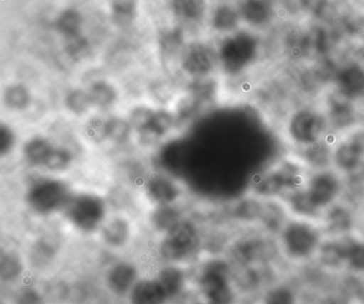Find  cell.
I'll use <instances>...</instances> for the list:
<instances>
[{
    "instance_id": "obj_2",
    "label": "cell",
    "mask_w": 364,
    "mask_h": 304,
    "mask_svg": "<svg viewBox=\"0 0 364 304\" xmlns=\"http://www.w3.org/2000/svg\"><path fill=\"white\" fill-rule=\"evenodd\" d=\"M310 170L296 155L283 157L255 176L251 195L263 200L282 199L289 191L304 186Z\"/></svg>"
},
{
    "instance_id": "obj_32",
    "label": "cell",
    "mask_w": 364,
    "mask_h": 304,
    "mask_svg": "<svg viewBox=\"0 0 364 304\" xmlns=\"http://www.w3.org/2000/svg\"><path fill=\"white\" fill-rule=\"evenodd\" d=\"M172 8L178 18L187 22H198L203 18L205 0H172Z\"/></svg>"
},
{
    "instance_id": "obj_29",
    "label": "cell",
    "mask_w": 364,
    "mask_h": 304,
    "mask_svg": "<svg viewBox=\"0 0 364 304\" xmlns=\"http://www.w3.org/2000/svg\"><path fill=\"white\" fill-rule=\"evenodd\" d=\"M157 281L165 289L168 298L178 297L185 286V274L176 266H167L159 272Z\"/></svg>"
},
{
    "instance_id": "obj_30",
    "label": "cell",
    "mask_w": 364,
    "mask_h": 304,
    "mask_svg": "<svg viewBox=\"0 0 364 304\" xmlns=\"http://www.w3.org/2000/svg\"><path fill=\"white\" fill-rule=\"evenodd\" d=\"M134 135L135 131L127 118L110 116L107 119V138L110 143L124 146L131 141Z\"/></svg>"
},
{
    "instance_id": "obj_39",
    "label": "cell",
    "mask_w": 364,
    "mask_h": 304,
    "mask_svg": "<svg viewBox=\"0 0 364 304\" xmlns=\"http://www.w3.org/2000/svg\"><path fill=\"white\" fill-rule=\"evenodd\" d=\"M24 266L22 259L16 253L9 251L4 253L0 265V274L6 281H14L22 274Z\"/></svg>"
},
{
    "instance_id": "obj_9",
    "label": "cell",
    "mask_w": 364,
    "mask_h": 304,
    "mask_svg": "<svg viewBox=\"0 0 364 304\" xmlns=\"http://www.w3.org/2000/svg\"><path fill=\"white\" fill-rule=\"evenodd\" d=\"M200 288L208 304H233L235 300L230 281V268L225 261L206 264L200 278Z\"/></svg>"
},
{
    "instance_id": "obj_34",
    "label": "cell",
    "mask_w": 364,
    "mask_h": 304,
    "mask_svg": "<svg viewBox=\"0 0 364 304\" xmlns=\"http://www.w3.org/2000/svg\"><path fill=\"white\" fill-rule=\"evenodd\" d=\"M82 18L75 10H67L59 16L56 28L67 39L78 37L82 31Z\"/></svg>"
},
{
    "instance_id": "obj_19",
    "label": "cell",
    "mask_w": 364,
    "mask_h": 304,
    "mask_svg": "<svg viewBox=\"0 0 364 304\" xmlns=\"http://www.w3.org/2000/svg\"><path fill=\"white\" fill-rule=\"evenodd\" d=\"M55 146L56 144L46 136H31L27 138L21 148L23 161L33 169H42Z\"/></svg>"
},
{
    "instance_id": "obj_14",
    "label": "cell",
    "mask_w": 364,
    "mask_h": 304,
    "mask_svg": "<svg viewBox=\"0 0 364 304\" xmlns=\"http://www.w3.org/2000/svg\"><path fill=\"white\" fill-rule=\"evenodd\" d=\"M217 63V54L208 45L200 43L188 46L183 53L181 60L183 71L195 80L208 77L214 71Z\"/></svg>"
},
{
    "instance_id": "obj_15",
    "label": "cell",
    "mask_w": 364,
    "mask_h": 304,
    "mask_svg": "<svg viewBox=\"0 0 364 304\" xmlns=\"http://www.w3.org/2000/svg\"><path fill=\"white\" fill-rule=\"evenodd\" d=\"M336 92L349 101L357 102L364 97V65L347 63L334 74Z\"/></svg>"
},
{
    "instance_id": "obj_21",
    "label": "cell",
    "mask_w": 364,
    "mask_h": 304,
    "mask_svg": "<svg viewBox=\"0 0 364 304\" xmlns=\"http://www.w3.org/2000/svg\"><path fill=\"white\" fill-rule=\"evenodd\" d=\"M169 299L159 281L144 278L137 281L129 291L131 304H165Z\"/></svg>"
},
{
    "instance_id": "obj_8",
    "label": "cell",
    "mask_w": 364,
    "mask_h": 304,
    "mask_svg": "<svg viewBox=\"0 0 364 304\" xmlns=\"http://www.w3.org/2000/svg\"><path fill=\"white\" fill-rule=\"evenodd\" d=\"M199 244V231L195 223L182 219L164 234L159 253L166 261L176 263L191 257L197 251Z\"/></svg>"
},
{
    "instance_id": "obj_33",
    "label": "cell",
    "mask_w": 364,
    "mask_h": 304,
    "mask_svg": "<svg viewBox=\"0 0 364 304\" xmlns=\"http://www.w3.org/2000/svg\"><path fill=\"white\" fill-rule=\"evenodd\" d=\"M85 139L93 146H101L108 142L107 119L102 116H92L86 121L84 125Z\"/></svg>"
},
{
    "instance_id": "obj_44",
    "label": "cell",
    "mask_w": 364,
    "mask_h": 304,
    "mask_svg": "<svg viewBox=\"0 0 364 304\" xmlns=\"http://www.w3.org/2000/svg\"><path fill=\"white\" fill-rule=\"evenodd\" d=\"M344 136H346L350 141H353V143L357 146V148L361 151L362 154L364 155V124L361 123V124L357 125V126L353 127L350 131H347L346 134H344Z\"/></svg>"
},
{
    "instance_id": "obj_36",
    "label": "cell",
    "mask_w": 364,
    "mask_h": 304,
    "mask_svg": "<svg viewBox=\"0 0 364 304\" xmlns=\"http://www.w3.org/2000/svg\"><path fill=\"white\" fill-rule=\"evenodd\" d=\"M262 304H298L297 295L289 285H272L265 291Z\"/></svg>"
},
{
    "instance_id": "obj_45",
    "label": "cell",
    "mask_w": 364,
    "mask_h": 304,
    "mask_svg": "<svg viewBox=\"0 0 364 304\" xmlns=\"http://www.w3.org/2000/svg\"><path fill=\"white\" fill-rule=\"evenodd\" d=\"M18 304H44V301L35 289H26L18 295Z\"/></svg>"
},
{
    "instance_id": "obj_5",
    "label": "cell",
    "mask_w": 364,
    "mask_h": 304,
    "mask_svg": "<svg viewBox=\"0 0 364 304\" xmlns=\"http://www.w3.org/2000/svg\"><path fill=\"white\" fill-rule=\"evenodd\" d=\"M302 190L309 203L321 216L327 208L342 200L345 178L333 168L310 171Z\"/></svg>"
},
{
    "instance_id": "obj_25",
    "label": "cell",
    "mask_w": 364,
    "mask_h": 304,
    "mask_svg": "<svg viewBox=\"0 0 364 304\" xmlns=\"http://www.w3.org/2000/svg\"><path fill=\"white\" fill-rule=\"evenodd\" d=\"M88 92L95 109H110L118 101V91L106 80H97L93 82L88 89Z\"/></svg>"
},
{
    "instance_id": "obj_22",
    "label": "cell",
    "mask_w": 364,
    "mask_h": 304,
    "mask_svg": "<svg viewBox=\"0 0 364 304\" xmlns=\"http://www.w3.org/2000/svg\"><path fill=\"white\" fill-rule=\"evenodd\" d=\"M102 238L110 248H123L131 238V224L123 217H114L102 225Z\"/></svg>"
},
{
    "instance_id": "obj_38",
    "label": "cell",
    "mask_w": 364,
    "mask_h": 304,
    "mask_svg": "<svg viewBox=\"0 0 364 304\" xmlns=\"http://www.w3.org/2000/svg\"><path fill=\"white\" fill-rule=\"evenodd\" d=\"M183 36L178 29H172V31H166L161 37L159 45H161V52L164 57L168 59H173L178 56L183 48Z\"/></svg>"
},
{
    "instance_id": "obj_27",
    "label": "cell",
    "mask_w": 364,
    "mask_h": 304,
    "mask_svg": "<svg viewBox=\"0 0 364 304\" xmlns=\"http://www.w3.org/2000/svg\"><path fill=\"white\" fill-rule=\"evenodd\" d=\"M31 91L22 84L10 85L4 92V103L8 109L14 112H26L31 105Z\"/></svg>"
},
{
    "instance_id": "obj_13",
    "label": "cell",
    "mask_w": 364,
    "mask_h": 304,
    "mask_svg": "<svg viewBox=\"0 0 364 304\" xmlns=\"http://www.w3.org/2000/svg\"><path fill=\"white\" fill-rule=\"evenodd\" d=\"M331 163L334 170L347 178L363 169L364 155L346 136H338L334 138Z\"/></svg>"
},
{
    "instance_id": "obj_42",
    "label": "cell",
    "mask_w": 364,
    "mask_h": 304,
    "mask_svg": "<svg viewBox=\"0 0 364 304\" xmlns=\"http://www.w3.org/2000/svg\"><path fill=\"white\" fill-rule=\"evenodd\" d=\"M68 54L74 58H80V57L84 56L88 50V43L84 38L78 37L71 38L68 39Z\"/></svg>"
},
{
    "instance_id": "obj_3",
    "label": "cell",
    "mask_w": 364,
    "mask_h": 304,
    "mask_svg": "<svg viewBox=\"0 0 364 304\" xmlns=\"http://www.w3.org/2000/svg\"><path fill=\"white\" fill-rule=\"evenodd\" d=\"M282 134L293 150H301L333 137L323 110L311 106L296 108L287 114Z\"/></svg>"
},
{
    "instance_id": "obj_26",
    "label": "cell",
    "mask_w": 364,
    "mask_h": 304,
    "mask_svg": "<svg viewBox=\"0 0 364 304\" xmlns=\"http://www.w3.org/2000/svg\"><path fill=\"white\" fill-rule=\"evenodd\" d=\"M74 161H75V155L70 148L56 144L42 169L46 170L48 173L58 175L69 171L73 167Z\"/></svg>"
},
{
    "instance_id": "obj_11",
    "label": "cell",
    "mask_w": 364,
    "mask_h": 304,
    "mask_svg": "<svg viewBox=\"0 0 364 304\" xmlns=\"http://www.w3.org/2000/svg\"><path fill=\"white\" fill-rule=\"evenodd\" d=\"M144 193L155 206L174 205L182 197L180 182L163 171L149 173L144 180Z\"/></svg>"
},
{
    "instance_id": "obj_20",
    "label": "cell",
    "mask_w": 364,
    "mask_h": 304,
    "mask_svg": "<svg viewBox=\"0 0 364 304\" xmlns=\"http://www.w3.org/2000/svg\"><path fill=\"white\" fill-rule=\"evenodd\" d=\"M107 285L112 293L118 295L129 293L138 281L135 266L127 261L114 264L107 272Z\"/></svg>"
},
{
    "instance_id": "obj_18",
    "label": "cell",
    "mask_w": 364,
    "mask_h": 304,
    "mask_svg": "<svg viewBox=\"0 0 364 304\" xmlns=\"http://www.w3.org/2000/svg\"><path fill=\"white\" fill-rule=\"evenodd\" d=\"M334 138L336 137L328 138L301 150H294L295 155L310 171L332 168V146Z\"/></svg>"
},
{
    "instance_id": "obj_12",
    "label": "cell",
    "mask_w": 364,
    "mask_h": 304,
    "mask_svg": "<svg viewBox=\"0 0 364 304\" xmlns=\"http://www.w3.org/2000/svg\"><path fill=\"white\" fill-rule=\"evenodd\" d=\"M319 223L325 237H340L355 233V214L353 205L340 200L323 212Z\"/></svg>"
},
{
    "instance_id": "obj_24",
    "label": "cell",
    "mask_w": 364,
    "mask_h": 304,
    "mask_svg": "<svg viewBox=\"0 0 364 304\" xmlns=\"http://www.w3.org/2000/svg\"><path fill=\"white\" fill-rule=\"evenodd\" d=\"M240 16L253 26H263L272 20V7L268 0H242Z\"/></svg>"
},
{
    "instance_id": "obj_31",
    "label": "cell",
    "mask_w": 364,
    "mask_h": 304,
    "mask_svg": "<svg viewBox=\"0 0 364 304\" xmlns=\"http://www.w3.org/2000/svg\"><path fill=\"white\" fill-rule=\"evenodd\" d=\"M180 210L174 205L156 206L151 215V223L156 231L167 233L176 223L182 220Z\"/></svg>"
},
{
    "instance_id": "obj_1",
    "label": "cell",
    "mask_w": 364,
    "mask_h": 304,
    "mask_svg": "<svg viewBox=\"0 0 364 304\" xmlns=\"http://www.w3.org/2000/svg\"><path fill=\"white\" fill-rule=\"evenodd\" d=\"M325 234L319 221L291 216L277 235L279 252L294 264L315 259Z\"/></svg>"
},
{
    "instance_id": "obj_40",
    "label": "cell",
    "mask_w": 364,
    "mask_h": 304,
    "mask_svg": "<svg viewBox=\"0 0 364 304\" xmlns=\"http://www.w3.org/2000/svg\"><path fill=\"white\" fill-rule=\"evenodd\" d=\"M18 141V134H16V129L8 123H1V126H0V154L3 158L10 156L14 153Z\"/></svg>"
},
{
    "instance_id": "obj_17",
    "label": "cell",
    "mask_w": 364,
    "mask_h": 304,
    "mask_svg": "<svg viewBox=\"0 0 364 304\" xmlns=\"http://www.w3.org/2000/svg\"><path fill=\"white\" fill-rule=\"evenodd\" d=\"M346 237L347 235L340 237H325L315 257L321 268L329 271L345 270Z\"/></svg>"
},
{
    "instance_id": "obj_41",
    "label": "cell",
    "mask_w": 364,
    "mask_h": 304,
    "mask_svg": "<svg viewBox=\"0 0 364 304\" xmlns=\"http://www.w3.org/2000/svg\"><path fill=\"white\" fill-rule=\"evenodd\" d=\"M114 18L120 24H129L134 20L136 5L134 0H117L112 7Z\"/></svg>"
},
{
    "instance_id": "obj_43",
    "label": "cell",
    "mask_w": 364,
    "mask_h": 304,
    "mask_svg": "<svg viewBox=\"0 0 364 304\" xmlns=\"http://www.w3.org/2000/svg\"><path fill=\"white\" fill-rule=\"evenodd\" d=\"M301 3L306 11L316 16H323L329 8L328 0H301Z\"/></svg>"
},
{
    "instance_id": "obj_35",
    "label": "cell",
    "mask_w": 364,
    "mask_h": 304,
    "mask_svg": "<svg viewBox=\"0 0 364 304\" xmlns=\"http://www.w3.org/2000/svg\"><path fill=\"white\" fill-rule=\"evenodd\" d=\"M240 16L233 8L221 6L215 11L212 18L213 28L219 33H230L237 27Z\"/></svg>"
},
{
    "instance_id": "obj_28",
    "label": "cell",
    "mask_w": 364,
    "mask_h": 304,
    "mask_svg": "<svg viewBox=\"0 0 364 304\" xmlns=\"http://www.w3.org/2000/svg\"><path fill=\"white\" fill-rule=\"evenodd\" d=\"M63 103L69 114L77 118H84L95 109L88 90L84 89H72L65 95Z\"/></svg>"
},
{
    "instance_id": "obj_6",
    "label": "cell",
    "mask_w": 364,
    "mask_h": 304,
    "mask_svg": "<svg viewBox=\"0 0 364 304\" xmlns=\"http://www.w3.org/2000/svg\"><path fill=\"white\" fill-rule=\"evenodd\" d=\"M259 40L249 33H235L221 42L217 59L221 69L229 75H240L257 61Z\"/></svg>"
},
{
    "instance_id": "obj_47",
    "label": "cell",
    "mask_w": 364,
    "mask_h": 304,
    "mask_svg": "<svg viewBox=\"0 0 364 304\" xmlns=\"http://www.w3.org/2000/svg\"><path fill=\"white\" fill-rule=\"evenodd\" d=\"M361 57H362V61H363V65H364V48H363V50H362Z\"/></svg>"
},
{
    "instance_id": "obj_23",
    "label": "cell",
    "mask_w": 364,
    "mask_h": 304,
    "mask_svg": "<svg viewBox=\"0 0 364 304\" xmlns=\"http://www.w3.org/2000/svg\"><path fill=\"white\" fill-rule=\"evenodd\" d=\"M345 270L353 276H364V237L348 234L346 237Z\"/></svg>"
},
{
    "instance_id": "obj_4",
    "label": "cell",
    "mask_w": 364,
    "mask_h": 304,
    "mask_svg": "<svg viewBox=\"0 0 364 304\" xmlns=\"http://www.w3.org/2000/svg\"><path fill=\"white\" fill-rule=\"evenodd\" d=\"M72 195L73 193L65 180L57 176H41L28 185L25 200L33 212L48 216L63 210Z\"/></svg>"
},
{
    "instance_id": "obj_46",
    "label": "cell",
    "mask_w": 364,
    "mask_h": 304,
    "mask_svg": "<svg viewBox=\"0 0 364 304\" xmlns=\"http://www.w3.org/2000/svg\"><path fill=\"white\" fill-rule=\"evenodd\" d=\"M323 304H349L344 298L342 297H328L327 299L323 301Z\"/></svg>"
},
{
    "instance_id": "obj_7",
    "label": "cell",
    "mask_w": 364,
    "mask_h": 304,
    "mask_svg": "<svg viewBox=\"0 0 364 304\" xmlns=\"http://www.w3.org/2000/svg\"><path fill=\"white\" fill-rule=\"evenodd\" d=\"M63 212L78 231L93 233L105 222L107 204L103 197L95 193H78L72 195Z\"/></svg>"
},
{
    "instance_id": "obj_10",
    "label": "cell",
    "mask_w": 364,
    "mask_h": 304,
    "mask_svg": "<svg viewBox=\"0 0 364 304\" xmlns=\"http://www.w3.org/2000/svg\"><path fill=\"white\" fill-rule=\"evenodd\" d=\"M330 133L333 137L344 135L357 125L361 124L355 102L349 101L338 92L330 95L323 108Z\"/></svg>"
},
{
    "instance_id": "obj_37",
    "label": "cell",
    "mask_w": 364,
    "mask_h": 304,
    "mask_svg": "<svg viewBox=\"0 0 364 304\" xmlns=\"http://www.w3.org/2000/svg\"><path fill=\"white\" fill-rule=\"evenodd\" d=\"M154 112V108L144 105L135 106L129 110L127 118L133 126L136 136L144 133L148 129Z\"/></svg>"
},
{
    "instance_id": "obj_16",
    "label": "cell",
    "mask_w": 364,
    "mask_h": 304,
    "mask_svg": "<svg viewBox=\"0 0 364 304\" xmlns=\"http://www.w3.org/2000/svg\"><path fill=\"white\" fill-rule=\"evenodd\" d=\"M176 129H178V123L174 112L159 108L155 109L148 129L137 137L144 146H154L170 137Z\"/></svg>"
}]
</instances>
